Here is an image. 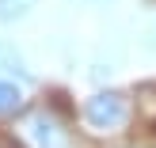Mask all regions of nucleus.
Segmentation results:
<instances>
[{
	"instance_id": "obj_1",
	"label": "nucleus",
	"mask_w": 156,
	"mask_h": 148,
	"mask_svg": "<svg viewBox=\"0 0 156 148\" xmlns=\"http://www.w3.org/2000/svg\"><path fill=\"white\" fill-rule=\"evenodd\" d=\"M129 118V99L122 91H95V95L84 103V122L99 133H111V129H122Z\"/></svg>"
},
{
	"instance_id": "obj_2",
	"label": "nucleus",
	"mask_w": 156,
	"mask_h": 148,
	"mask_svg": "<svg viewBox=\"0 0 156 148\" xmlns=\"http://www.w3.org/2000/svg\"><path fill=\"white\" fill-rule=\"evenodd\" d=\"M23 133H27L30 148H65V129H61L57 118H53V114H46V110L30 114Z\"/></svg>"
},
{
	"instance_id": "obj_3",
	"label": "nucleus",
	"mask_w": 156,
	"mask_h": 148,
	"mask_svg": "<svg viewBox=\"0 0 156 148\" xmlns=\"http://www.w3.org/2000/svg\"><path fill=\"white\" fill-rule=\"evenodd\" d=\"M0 72H4V76H19V80H27V76H30L27 65H23V57H19L8 42H0Z\"/></svg>"
},
{
	"instance_id": "obj_4",
	"label": "nucleus",
	"mask_w": 156,
	"mask_h": 148,
	"mask_svg": "<svg viewBox=\"0 0 156 148\" xmlns=\"http://www.w3.org/2000/svg\"><path fill=\"white\" fill-rule=\"evenodd\" d=\"M23 110V91L12 80H0V114H15Z\"/></svg>"
},
{
	"instance_id": "obj_5",
	"label": "nucleus",
	"mask_w": 156,
	"mask_h": 148,
	"mask_svg": "<svg viewBox=\"0 0 156 148\" xmlns=\"http://www.w3.org/2000/svg\"><path fill=\"white\" fill-rule=\"evenodd\" d=\"M30 4H34V0H0V19H4V23L19 19V15H27Z\"/></svg>"
},
{
	"instance_id": "obj_6",
	"label": "nucleus",
	"mask_w": 156,
	"mask_h": 148,
	"mask_svg": "<svg viewBox=\"0 0 156 148\" xmlns=\"http://www.w3.org/2000/svg\"><path fill=\"white\" fill-rule=\"evenodd\" d=\"M0 148H4V144H0Z\"/></svg>"
}]
</instances>
